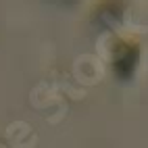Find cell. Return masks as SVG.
Here are the masks:
<instances>
[{
    "instance_id": "obj_1",
    "label": "cell",
    "mask_w": 148,
    "mask_h": 148,
    "mask_svg": "<svg viewBox=\"0 0 148 148\" xmlns=\"http://www.w3.org/2000/svg\"><path fill=\"white\" fill-rule=\"evenodd\" d=\"M138 63V46L136 44H119L117 50L113 54V67L119 77L127 79L132 73H134V67Z\"/></svg>"
}]
</instances>
